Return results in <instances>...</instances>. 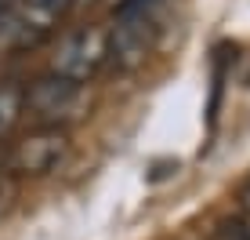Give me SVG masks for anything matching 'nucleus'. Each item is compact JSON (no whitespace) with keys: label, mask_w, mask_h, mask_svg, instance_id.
<instances>
[{"label":"nucleus","mask_w":250,"mask_h":240,"mask_svg":"<svg viewBox=\"0 0 250 240\" xmlns=\"http://www.w3.org/2000/svg\"><path fill=\"white\" fill-rule=\"evenodd\" d=\"M76 4H91V0H76Z\"/></svg>","instance_id":"obj_10"},{"label":"nucleus","mask_w":250,"mask_h":240,"mask_svg":"<svg viewBox=\"0 0 250 240\" xmlns=\"http://www.w3.org/2000/svg\"><path fill=\"white\" fill-rule=\"evenodd\" d=\"M109 4H113V7H120V4H127V0H109Z\"/></svg>","instance_id":"obj_9"},{"label":"nucleus","mask_w":250,"mask_h":240,"mask_svg":"<svg viewBox=\"0 0 250 240\" xmlns=\"http://www.w3.org/2000/svg\"><path fill=\"white\" fill-rule=\"evenodd\" d=\"M91 106L87 84L65 80V76L44 73L33 84H25V117L37 127H65L73 120H80Z\"/></svg>","instance_id":"obj_2"},{"label":"nucleus","mask_w":250,"mask_h":240,"mask_svg":"<svg viewBox=\"0 0 250 240\" xmlns=\"http://www.w3.org/2000/svg\"><path fill=\"white\" fill-rule=\"evenodd\" d=\"M22 117H25V84L0 80V142L22 124Z\"/></svg>","instance_id":"obj_5"},{"label":"nucleus","mask_w":250,"mask_h":240,"mask_svg":"<svg viewBox=\"0 0 250 240\" xmlns=\"http://www.w3.org/2000/svg\"><path fill=\"white\" fill-rule=\"evenodd\" d=\"M218 240H250V211L218 222Z\"/></svg>","instance_id":"obj_6"},{"label":"nucleus","mask_w":250,"mask_h":240,"mask_svg":"<svg viewBox=\"0 0 250 240\" xmlns=\"http://www.w3.org/2000/svg\"><path fill=\"white\" fill-rule=\"evenodd\" d=\"M69 149H73V139H69L65 127H33V131L19 135L7 145L0 164L15 178H40V175H51L55 168H62Z\"/></svg>","instance_id":"obj_4"},{"label":"nucleus","mask_w":250,"mask_h":240,"mask_svg":"<svg viewBox=\"0 0 250 240\" xmlns=\"http://www.w3.org/2000/svg\"><path fill=\"white\" fill-rule=\"evenodd\" d=\"M239 200H243V208H247V211H250V182H247V186H243V193H239Z\"/></svg>","instance_id":"obj_8"},{"label":"nucleus","mask_w":250,"mask_h":240,"mask_svg":"<svg viewBox=\"0 0 250 240\" xmlns=\"http://www.w3.org/2000/svg\"><path fill=\"white\" fill-rule=\"evenodd\" d=\"M19 196V178L11 175L4 164H0V215H4L7 208H11V200Z\"/></svg>","instance_id":"obj_7"},{"label":"nucleus","mask_w":250,"mask_h":240,"mask_svg":"<svg viewBox=\"0 0 250 240\" xmlns=\"http://www.w3.org/2000/svg\"><path fill=\"white\" fill-rule=\"evenodd\" d=\"M105 66H109V25H91L87 22V25L69 29L55 44L47 73L76 80V84H91Z\"/></svg>","instance_id":"obj_3"},{"label":"nucleus","mask_w":250,"mask_h":240,"mask_svg":"<svg viewBox=\"0 0 250 240\" xmlns=\"http://www.w3.org/2000/svg\"><path fill=\"white\" fill-rule=\"evenodd\" d=\"M160 7L163 0H127L116 7L109 25V66L120 73H134L145 66L160 40Z\"/></svg>","instance_id":"obj_1"}]
</instances>
